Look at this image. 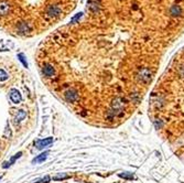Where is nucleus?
<instances>
[{
	"label": "nucleus",
	"instance_id": "nucleus-1",
	"mask_svg": "<svg viewBox=\"0 0 184 183\" xmlns=\"http://www.w3.org/2000/svg\"><path fill=\"white\" fill-rule=\"evenodd\" d=\"M149 118L158 136L184 160V46L172 56L150 92Z\"/></svg>",
	"mask_w": 184,
	"mask_h": 183
},
{
	"label": "nucleus",
	"instance_id": "nucleus-3",
	"mask_svg": "<svg viewBox=\"0 0 184 183\" xmlns=\"http://www.w3.org/2000/svg\"><path fill=\"white\" fill-rule=\"evenodd\" d=\"M52 142H53V138H52V137H49V138L43 139V140H36L34 142V144H35V147H36V149L42 150V149L45 148V147L50 146Z\"/></svg>",
	"mask_w": 184,
	"mask_h": 183
},
{
	"label": "nucleus",
	"instance_id": "nucleus-2",
	"mask_svg": "<svg viewBox=\"0 0 184 183\" xmlns=\"http://www.w3.org/2000/svg\"><path fill=\"white\" fill-rule=\"evenodd\" d=\"M78 92L76 90V89H70V90H67L66 93H65V98L67 102H70V103H75L77 99H78Z\"/></svg>",
	"mask_w": 184,
	"mask_h": 183
},
{
	"label": "nucleus",
	"instance_id": "nucleus-15",
	"mask_svg": "<svg viewBox=\"0 0 184 183\" xmlns=\"http://www.w3.org/2000/svg\"><path fill=\"white\" fill-rule=\"evenodd\" d=\"M69 178V175H65V174H61V175H57V177H54V180H63V179H67Z\"/></svg>",
	"mask_w": 184,
	"mask_h": 183
},
{
	"label": "nucleus",
	"instance_id": "nucleus-8",
	"mask_svg": "<svg viewBox=\"0 0 184 183\" xmlns=\"http://www.w3.org/2000/svg\"><path fill=\"white\" fill-rule=\"evenodd\" d=\"M43 73H44V75L48 76V77L53 76V75H54V69H53V66L50 64H45L44 66H43Z\"/></svg>",
	"mask_w": 184,
	"mask_h": 183
},
{
	"label": "nucleus",
	"instance_id": "nucleus-9",
	"mask_svg": "<svg viewBox=\"0 0 184 183\" xmlns=\"http://www.w3.org/2000/svg\"><path fill=\"white\" fill-rule=\"evenodd\" d=\"M21 156H22V152H18V154H15V156H13V157L11 158V160H10V161H9V162H3V164H2V168H3V169L9 168L10 165H12V164L15 163V160H17V159H19V158H20Z\"/></svg>",
	"mask_w": 184,
	"mask_h": 183
},
{
	"label": "nucleus",
	"instance_id": "nucleus-10",
	"mask_svg": "<svg viewBox=\"0 0 184 183\" xmlns=\"http://www.w3.org/2000/svg\"><path fill=\"white\" fill-rule=\"evenodd\" d=\"M25 116H27V114H25L24 110H19L18 111V115H17V117H15V124H19L21 120H23V119L25 118Z\"/></svg>",
	"mask_w": 184,
	"mask_h": 183
},
{
	"label": "nucleus",
	"instance_id": "nucleus-13",
	"mask_svg": "<svg viewBox=\"0 0 184 183\" xmlns=\"http://www.w3.org/2000/svg\"><path fill=\"white\" fill-rule=\"evenodd\" d=\"M50 177L49 175H46V177H44L43 179H41V180H39L38 182H35V183H49L50 182Z\"/></svg>",
	"mask_w": 184,
	"mask_h": 183
},
{
	"label": "nucleus",
	"instance_id": "nucleus-12",
	"mask_svg": "<svg viewBox=\"0 0 184 183\" xmlns=\"http://www.w3.org/2000/svg\"><path fill=\"white\" fill-rule=\"evenodd\" d=\"M18 59L20 60V62H22V64H23V66H24V67H28V62L25 61L24 55H23V54H19V55H18Z\"/></svg>",
	"mask_w": 184,
	"mask_h": 183
},
{
	"label": "nucleus",
	"instance_id": "nucleus-11",
	"mask_svg": "<svg viewBox=\"0 0 184 183\" xmlns=\"http://www.w3.org/2000/svg\"><path fill=\"white\" fill-rule=\"evenodd\" d=\"M8 79V74L6 73L3 69H0V82H3Z\"/></svg>",
	"mask_w": 184,
	"mask_h": 183
},
{
	"label": "nucleus",
	"instance_id": "nucleus-16",
	"mask_svg": "<svg viewBox=\"0 0 184 183\" xmlns=\"http://www.w3.org/2000/svg\"><path fill=\"white\" fill-rule=\"evenodd\" d=\"M0 180H1V177H0Z\"/></svg>",
	"mask_w": 184,
	"mask_h": 183
},
{
	"label": "nucleus",
	"instance_id": "nucleus-4",
	"mask_svg": "<svg viewBox=\"0 0 184 183\" xmlns=\"http://www.w3.org/2000/svg\"><path fill=\"white\" fill-rule=\"evenodd\" d=\"M10 99L15 103V104H18V103H20L22 97H21V94L19 93V90L18 89H11L10 90Z\"/></svg>",
	"mask_w": 184,
	"mask_h": 183
},
{
	"label": "nucleus",
	"instance_id": "nucleus-5",
	"mask_svg": "<svg viewBox=\"0 0 184 183\" xmlns=\"http://www.w3.org/2000/svg\"><path fill=\"white\" fill-rule=\"evenodd\" d=\"M61 10L57 6H50L48 10H46V13L50 15V17H57L60 15Z\"/></svg>",
	"mask_w": 184,
	"mask_h": 183
},
{
	"label": "nucleus",
	"instance_id": "nucleus-6",
	"mask_svg": "<svg viewBox=\"0 0 184 183\" xmlns=\"http://www.w3.org/2000/svg\"><path fill=\"white\" fill-rule=\"evenodd\" d=\"M9 11H10V5L7 1H0V15H8Z\"/></svg>",
	"mask_w": 184,
	"mask_h": 183
},
{
	"label": "nucleus",
	"instance_id": "nucleus-7",
	"mask_svg": "<svg viewBox=\"0 0 184 183\" xmlns=\"http://www.w3.org/2000/svg\"><path fill=\"white\" fill-rule=\"evenodd\" d=\"M49 151H45L43 154H41L40 156H38V157H35L33 160H32V163L35 164V163H42V162H44L46 158H48V156H49Z\"/></svg>",
	"mask_w": 184,
	"mask_h": 183
},
{
	"label": "nucleus",
	"instance_id": "nucleus-14",
	"mask_svg": "<svg viewBox=\"0 0 184 183\" xmlns=\"http://www.w3.org/2000/svg\"><path fill=\"white\" fill-rule=\"evenodd\" d=\"M80 17H82V13H77V15H75L74 18H72V19H71V23H74V22H76L77 20L80 19Z\"/></svg>",
	"mask_w": 184,
	"mask_h": 183
}]
</instances>
